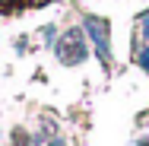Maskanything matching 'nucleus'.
Returning <instances> with one entry per match:
<instances>
[{
  "mask_svg": "<svg viewBox=\"0 0 149 146\" xmlns=\"http://www.w3.org/2000/svg\"><path fill=\"white\" fill-rule=\"evenodd\" d=\"M86 54H89V48H86L83 29H70V32L57 41V57L63 60V64H79Z\"/></svg>",
  "mask_w": 149,
  "mask_h": 146,
  "instance_id": "obj_1",
  "label": "nucleus"
},
{
  "mask_svg": "<svg viewBox=\"0 0 149 146\" xmlns=\"http://www.w3.org/2000/svg\"><path fill=\"white\" fill-rule=\"evenodd\" d=\"M86 32H89V38L95 41V54L105 60H111V41H108V22L105 19H98V16H86Z\"/></svg>",
  "mask_w": 149,
  "mask_h": 146,
  "instance_id": "obj_2",
  "label": "nucleus"
},
{
  "mask_svg": "<svg viewBox=\"0 0 149 146\" xmlns=\"http://www.w3.org/2000/svg\"><path fill=\"white\" fill-rule=\"evenodd\" d=\"M136 64H140V67H143V70L149 73V45L143 48V51H140V57H136Z\"/></svg>",
  "mask_w": 149,
  "mask_h": 146,
  "instance_id": "obj_3",
  "label": "nucleus"
}]
</instances>
